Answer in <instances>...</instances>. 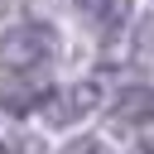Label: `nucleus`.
<instances>
[{
  "instance_id": "1",
  "label": "nucleus",
  "mask_w": 154,
  "mask_h": 154,
  "mask_svg": "<svg viewBox=\"0 0 154 154\" xmlns=\"http://www.w3.org/2000/svg\"><path fill=\"white\" fill-rule=\"evenodd\" d=\"M53 53H58V34H53L48 24H38V19L14 24V29L0 34V67H5V72H34V67H43Z\"/></svg>"
},
{
  "instance_id": "2",
  "label": "nucleus",
  "mask_w": 154,
  "mask_h": 154,
  "mask_svg": "<svg viewBox=\"0 0 154 154\" xmlns=\"http://www.w3.org/2000/svg\"><path fill=\"white\" fill-rule=\"evenodd\" d=\"M96 101H101V87L96 82H77V87H67V91H53L48 101H43V116H48V125H77L82 116H91L96 111Z\"/></svg>"
},
{
  "instance_id": "8",
  "label": "nucleus",
  "mask_w": 154,
  "mask_h": 154,
  "mask_svg": "<svg viewBox=\"0 0 154 154\" xmlns=\"http://www.w3.org/2000/svg\"><path fill=\"white\" fill-rule=\"evenodd\" d=\"M130 154H154V135H149V140H140V144H135Z\"/></svg>"
},
{
  "instance_id": "4",
  "label": "nucleus",
  "mask_w": 154,
  "mask_h": 154,
  "mask_svg": "<svg viewBox=\"0 0 154 154\" xmlns=\"http://www.w3.org/2000/svg\"><path fill=\"white\" fill-rule=\"evenodd\" d=\"M144 120H154V87H130L111 106V125L125 130V125H144Z\"/></svg>"
},
{
  "instance_id": "7",
  "label": "nucleus",
  "mask_w": 154,
  "mask_h": 154,
  "mask_svg": "<svg viewBox=\"0 0 154 154\" xmlns=\"http://www.w3.org/2000/svg\"><path fill=\"white\" fill-rule=\"evenodd\" d=\"M63 154H106V144H101V140H72Z\"/></svg>"
},
{
  "instance_id": "3",
  "label": "nucleus",
  "mask_w": 154,
  "mask_h": 154,
  "mask_svg": "<svg viewBox=\"0 0 154 154\" xmlns=\"http://www.w3.org/2000/svg\"><path fill=\"white\" fill-rule=\"evenodd\" d=\"M53 96V87L43 82V77H0V111H10V116H29V111H38L43 101Z\"/></svg>"
},
{
  "instance_id": "9",
  "label": "nucleus",
  "mask_w": 154,
  "mask_h": 154,
  "mask_svg": "<svg viewBox=\"0 0 154 154\" xmlns=\"http://www.w3.org/2000/svg\"><path fill=\"white\" fill-rule=\"evenodd\" d=\"M0 154H10V149H5V144H0Z\"/></svg>"
},
{
  "instance_id": "5",
  "label": "nucleus",
  "mask_w": 154,
  "mask_h": 154,
  "mask_svg": "<svg viewBox=\"0 0 154 154\" xmlns=\"http://www.w3.org/2000/svg\"><path fill=\"white\" fill-rule=\"evenodd\" d=\"M77 10L96 24V29H120L135 10V0H77Z\"/></svg>"
},
{
  "instance_id": "6",
  "label": "nucleus",
  "mask_w": 154,
  "mask_h": 154,
  "mask_svg": "<svg viewBox=\"0 0 154 154\" xmlns=\"http://www.w3.org/2000/svg\"><path fill=\"white\" fill-rule=\"evenodd\" d=\"M135 48H140V53H154V14L140 19V29H135Z\"/></svg>"
}]
</instances>
